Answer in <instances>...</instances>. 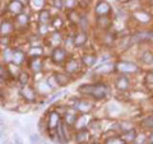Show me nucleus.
I'll return each mask as SVG.
<instances>
[{
  "mask_svg": "<svg viewBox=\"0 0 153 144\" xmlns=\"http://www.w3.org/2000/svg\"><path fill=\"white\" fill-rule=\"evenodd\" d=\"M79 92L89 95L95 98H103L109 93V88L103 84H83L79 87Z\"/></svg>",
  "mask_w": 153,
  "mask_h": 144,
  "instance_id": "1",
  "label": "nucleus"
},
{
  "mask_svg": "<svg viewBox=\"0 0 153 144\" xmlns=\"http://www.w3.org/2000/svg\"><path fill=\"white\" fill-rule=\"evenodd\" d=\"M65 56H66V52L63 49H55L52 52V60L54 63H58V64L65 60Z\"/></svg>",
  "mask_w": 153,
  "mask_h": 144,
  "instance_id": "2",
  "label": "nucleus"
},
{
  "mask_svg": "<svg viewBox=\"0 0 153 144\" xmlns=\"http://www.w3.org/2000/svg\"><path fill=\"white\" fill-rule=\"evenodd\" d=\"M109 12H110V5L107 3H105V1H101L100 4H97V7H96V13L98 14L100 17H103L106 14H109Z\"/></svg>",
  "mask_w": 153,
  "mask_h": 144,
  "instance_id": "3",
  "label": "nucleus"
},
{
  "mask_svg": "<svg viewBox=\"0 0 153 144\" xmlns=\"http://www.w3.org/2000/svg\"><path fill=\"white\" fill-rule=\"evenodd\" d=\"M56 133H58V140L59 143H68V137L65 134V129H64V125L63 124H59L58 128H56Z\"/></svg>",
  "mask_w": 153,
  "mask_h": 144,
  "instance_id": "4",
  "label": "nucleus"
},
{
  "mask_svg": "<svg viewBox=\"0 0 153 144\" xmlns=\"http://www.w3.org/2000/svg\"><path fill=\"white\" fill-rule=\"evenodd\" d=\"M117 69L124 71V73H131V71L137 70V66L133 64H129V63H121V64L117 65Z\"/></svg>",
  "mask_w": 153,
  "mask_h": 144,
  "instance_id": "5",
  "label": "nucleus"
},
{
  "mask_svg": "<svg viewBox=\"0 0 153 144\" xmlns=\"http://www.w3.org/2000/svg\"><path fill=\"white\" fill-rule=\"evenodd\" d=\"M22 95H23V97L27 101H33V100H35V97H36L33 89H32V88H29V87H27V86H26L22 89Z\"/></svg>",
  "mask_w": 153,
  "mask_h": 144,
  "instance_id": "6",
  "label": "nucleus"
},
{
  "mask_svg": "<svg viewBox=\"0 0 153 144\" xmlns=\"http://www.w3.org/2000/svg\"><path fill=\"white\" fill-rule=\"evenodd\" d=\"M88 131H86V130H82V131H79L78 134H76V143L78 144H82V143H86L87 140H88Z\"/></svg>",
  "mask_w": 153,
  "mask_h": 144,
  "instance_id": "7",
  "label": "nucleus"
},
{
  "mask_svg": "<svg viewBox=\"0 0 153 144\" xmlns=\"http://www.w3.org/2000/svg\"><path fill=\"white\" fill-rule=\"evenodd\" d=\"M54 78H55V80H56V83H59L60 86H66V84L69 83V78H68L65 74H60V73H59V74L55 75Z\"/></svg>",
  "mask_w": 153,
  "mask_h": 144,
  "instance_id": "8",
  "label": "nucleus"
},
{
  "mask_svg": "<svg viewBox=\"0 0 153 144\" xmlns=\"http://www.w3.org/2000/svg\"><path fill=\"white\" fill-rule=\"evenodd\" d=\"M116 87L120 88V89H125V88H128L129 87V80H128V78L120 77L116 80Z\"/></svg>",
  "mask_w": 153,
  "mask_h": 144,
  "instance_id": "9",
  "label": "nucleus"
},
{
  "mask_svg": "<svg viewBox=\"0 0 153 144\" xmlns=\"http://www.w3.org/2000/svg\"><path fill=\"white\" fill-rule=\"evenodd\" d=\"M59 115L56 112H51L50 115V120H49V126L50 128H56V126L59 125Z\"/></svg>",
  "mask_w": 153,
  "mask_h": 144,
  "instance_id": "10",
  "label": "nucleus"
},
{
  "mask_svg": "<svg viewBox=\"0 0 153 144\" xmlns=\"http://www.w3.org/2000/svg\"><path fill=\"white\" fill-rule=\"evenodd\" d=\"M23 57H24V55H23V52L22 51H18V50H17V51H14L13 52V61L15 63V64H20V63L23 61Z\"/></svg>",
  "mask_w": 153,
  "mask_h": 144,
  "instance_id": "11",
  "label": "nucleus"
},
{
  "mask_svg": "<svg viewBox=\"0 0 153 144\" xmlns=\"http://www.w3.org/2000/svg\"><path fill=\"white\" fill-rule=\"evenodd\" d=\"M86 41H87V36L84 35V33H79L74 39V44H75V46H82Z\"/></svg>",
  "mask_w": 153,
  "mask_h": 144,
  "instance_id": "12",
  "label": "nucleus"
},
{
  "mask_svg": "<svg viewBox=\"0 0 153 144\" xmlns=\"http://www.w3.org/2000/svg\"><path fill=\"white\" fill-rule=\"evenodd\" d=\"M22 8H23V4L18 1V0H15V1H13L10 4V10L12 12H14V13H18V12L22 10Z\"/></svg>",
  "mask_w": 153,
  "mask_h": 144,
  "instance_id": "13",
  "label": "nucleus"
},
{
  "mask_svg": "<svg viewBox=\"0 0 153 144\" xmlns=\"http://www.w3.org/2000/svg\"><path fill=\"white\" fill-rule=\"evenodd\" d=\"M137 138V134H135V130H129V131H126L125 135H124V139H125V142L128 143H130V142H133L134 139Z\"/></svg>",
  "mask_w": 153,
  "mask_h": 144,
  "instance_id": "14",
  "label": "nucleus"
},
{
  "mask_svg": "<svg viewBox=\"0 0 153 144\" xmlns=\"http://www.w3.org/2000/svg\"><path fill=\"white\" fill-rule=\"evenodd\" d=\"M96 61H97L96 56H92V55H87V56L83 57V63H84L86 65H93Z\"/></svg>",
  "mask_w": 153,
  "mask_h": 144,
  "instance_id": "15",
  "label": "nucleus"
},
{
  "mask_svg": "<svg viewBox=\"0 0 153 144\" xmlns=\"http://www.w3.org/2000/svg\"><path fill=\"white\" fill-rule=\"evenodd\" d=\"M142 60L146 63V64H149V63H153V54L151 51H146L143 54Z\"/></svg>",
  "mask_w": 153,
  "mask_h": 144,
  "instance_id": "16",
  "label": "nucleus"
},
{
  "mask_svg": "<svg viewBox=\"0 0 153 144\" xmlns=\"http://www.w3.org/2000/svg\"><path fill=\"white\" fill-rule=\"evenodd\" d=\"M78 69V64H76V61H70L66 64V71L68 73H74V71Z\"/></svg>",
  "mask_w": 153,
  "mask_h": 144,
  "instance_id": "17",
  "label": "nucleus"
},
{
  "mask_svg": "<svg viewBox=\"0 0 153 144\" xmlns=\"http://www.w3.org/2000/svg\"><path fill=\"white\" fill-rule=\"evenodd\" d=\"M29 143L31 144H41V138L38 134H31L29 135Z\"/></svg>",
  "mask_w": 153,
  "mask_h": 144,
  "instance_id": "18",
  "label": "nucleus"
},
{
  "mask_svg": "<svg viewBox=\"0 0 153 144\" xmlns=\"http://www.w3.org/2000/svg\"><path fill=\"white\" fill-rule=\"evenodd\" d=\"M49 19H50L49 12H41V14H40V22H41L42 24H45V23L49 22Z\"/></svg>",
  "mask_w": 153,
  "mask_h": 144,
  "instance_id": "19",
  "label": "nucleus"
},
{
  "mask_svg": "<svg viewBox=\"0 0 153 144\" xmlns=\"http://www.w3.org/2000/svg\"><path fill=\"white\" fill-rule=\"evenodd\" d=\"M143 126L144 128H153V116L147 117L146 120L143 121Z\"/></svg>",
  "mask_w": 153,
  "mask_h": 144,
  "instance_id": "20",
  "label": "nucleus"
},
{
  "mask_svg": "<svg viewBox=\"0 0 153 144\" xmlns=\"http://www.w3.org/2000/svg\"><path fill=\"white\" fill-rule=\"evenodd\" d=\"M13 143H14V144H24L23 143V139L20 138V135L18 133L13 134Z\"/></svg>",
  "mask_w": 153,
  "mask_h": 144,
  "instance_id": "21",
  "label": "nucleus"
},
{
  "mask_svg": "<svg viewBox=\"0 0 153 144\" xmlns=\"http://www.w3.org/2000/svg\"><path fill=\"white\" fill-rule=\"evenodd\" d=\"M12 31V26L8 22H5V23H3L1 24V32L5 35V33H9Z\"/></svg>",
  "mask_w": 153,
  "mask_h": 144,
  "instance_id": "22",
  "label": "nucleus"
},
{
  "mask_svg": "<svg viewBox=\"0 0 153 144\" xmlns=\"http://www.w3.org/2000/svg\"><path fill=\"white\" fill-rule=\"evenodd\" d=\"M76 107H78L80 111H83V112H86L87 110H89L91 108V106H89L87 102H80V103H78V106H76Z\"/></svg>",
  "mask_w": 153,
  "mask_h": 144,
  "instance_id": "23",
  "label": "nucleus"
},
{
  "mask_svg": "<svg viewBox=\"0 0 153 144\" xmlns=\"http://www.w3.org/2000/svg\"><path fill=\"white\" fill-rule=\"evenodd\" d=\"M112 69V65L111 64H106V65H103V66H100V68H97V70L96 71H98V73H102V71H110Z\"/></svg>",
  "mask_w": 153,
  "mask_h": 144,
  "instance_id": "24",
  "label": "nucleus"
},
{
  "mask_svg": "<svg viewBox=\"0 0 153 144\" xmlns=\"http://www.w3.org/2000/svg\"><path fill=\"white\" fill-rule=\"evenodd\" d=\"M19 82L22 83V84H27L28 83V75L26 74V73H20V75H19Z\"/></svg>",
  "mask_w": 153,
  "mask_h": 144,
  "instance_id": "25",
  "label": "nucleus"
},
{
  "mask_svg": "<svg viewBox=\"0 0 153 144\" xmlns=\"http://www.w3.org/2000/svg\"><path fill=\"white\" fill-rule=\"evenodd\" d=\"M32 69L35 71H40L41 70V61L40 60H35L32 64Z\"/></svg>",
  "mask_w": 153,
  "mask_h": 144,
  "instance_id": "26",
  "label": "nucleus"
},
{
  "mask_svg": "<svg viewBox=\"0 0 153 144\" xmlns=\"http://www.w3.org/2000/svg\"><path fill=\"white\" fill-rule=\"evenodd\" d=\"M42 5H44V1H42V0H32V7H33V8H37V9H40Z\"/></svg>",
  "mask_w": 153,
  "mask_h": 144,
  "instance_id": "27",
  "label": "nucleus"
},
{
  "mask_svg": "<svg viewBox=\"0 0 153 144\" xmlns=\"http://www.w3.org/2000/svg\"><path fill=\"white\" fill-rule=\"evenodd\" d=\"M137 18L140 19L142 22H147V20L149 19V17H148V15H144V14H142V13H137Z\"/></svg>",
  "mask_w": 153,
  "mask_h": 144,
  "instance_id": "28",
  "label": "nucleus"
},
{
  "mask_svg": "<svg viewBox=\"0 0 153 144\" xmlns=\"http://www.w3.org/2000/svg\"><path fill=\"white\" fill-rule=\"evenodd\" d=\"M18 20L20 22V24H26V23L28 22V18H27V17H26L24 14H20L19 18H18Z\"/></svg>",
  "mask_w": 153,
  "mask_h": 144,
  "instance_id": "29",
  "label": "nucleus"
},
{
  "mask_svg": "<svg viewBox=\"0 0 153 144\" xmlns=\"http://www.w3.org/2000/svg\"><path fill=\"white\" fill-rule=\"evenodd\" d=\"M0 131H5V121L3 116H0Z\"/></svg>",
  "mask_w": 153,
  "mask_h": 144,
  "instance_id": "30",
  "label": "nucleus"
},
{
  "mask_svg": "<svg viewBox=\"0 0 153 144\" xmlns=\"http://www.w3.org/2000/svg\"><path fill=\"white\" fill-rule=\"evenodd\" d=\"M63 95V92H59L58 93V95H55V96H52V97H51V98L49 100V102L47 103H51V102H52V101H55V100H56V98H59V97H60Z\"/></svg>",
  "mask_w": 153,
  "mask_h": 144,
  "instance_id": "31",
  "label": "nucleus"
},
{
  "mask_svg": "<svg viewBox=\"0 0 153 144\" xmlns=\"http://www.w3.org/2000/svg\"><path fill=\"white\" fill-rule=\"evenodd\" d=\"M4 57H7V60L9 61V60H12V57H13V54H12L10 51H7V52H4Z\"/></svg>",
  "mask_w": 153,
  "mask_h": 144,
  "instance_id": "32",
  "label": "nucleus"
},
{
  "mask_svg": "<svg viewBox=\"0 0 153 144\" xmlns=\"http://www.w3.org/2000/svg\"><path fill=\"white\" fill-rule=\"evenodd\" d=\"M84 121H87V116H83V117H82V119H80V120H79L78 128H82V126L84 125V124H83V122H84Z\"/></svg>",
  "mask_w": 153,
  "mask_h": 144,
  "instance_id": "33",
  "label": "nucleus"
},
{
  "mask_svg": "<svg viewBox=\"0 0 153 144\" xmlns=\"http://www.w3.org/2000/svg\"><path fill=\"white\" fill-rule=\"evenodd\" d=\"M75 4V0H65V5L66 7H73Z\"/></svg>",
  "mask_w": 153,
  "mask_h": 144,
  "instance_id": "34",
  "label": "nucleus"
},
{
  "mask_svg": "<svg viewBox=\"0 0 153 144\" xmlns=\"http://www.w3.org/2000/svg\"><path fill=\"white\" fill-rule=\"evenodd\" d=\"M147 83H153V73H149L147 75Z\"/></svg>",
  "mask_w": 153,
  "mask_h": 144,
  "instance_id": "35",
  "label": "nucleus"
},
{
  "mask_svg": "<svg viewBox=\"0 0 153 144\" xmlns=\"http://www.w3.org/2000/svg\"><path fill=\"white\" fill-rule=\"evenodd\" d=\"M109 111H119V107L117 106H112V105H110L109 107H107Z\"/></svg>",
  "mask_w": 153,
  "mask_h": 144,
  "instance_id": "36",
  "label": "nucleus"
},
{
  "mask_svg": "<svg viewBox=\"0 0 153 144\" xmlns=\"http://www.w3.org/2000/svg\"><path fill=\"white\" fill-rule=\"evenodd\" d=\"M41 51H42V50H41V49H32V50H31V52H32L33 55H35V54H37V55H40V54H41Z\"/></svg>",
  "mask_w": 153,
  "mask_h": 144,
  "instance_id": "37",
  "label": "nucleus"
},
{
  "mask_svg": "<svg viewBox=\"0 0 153 144\" xmlns=\"http://www.w3.org/2000/svg\"><path fill=\"white\" fill-rule=\"evenodd\" d=\"M109 144H124V142H121V140H116V139H115V140H110V142H109Z\"/></svg>",
  "mask_w": 153,
  "mask_h": 144,
  "instance_id": "38",
  "label": "nucleus"
},
{
  "mask_svg": "<svg viewBox=\"0 0 153 144\" xmlns=\"http://www.w3.org/2000/svg\"><path fill=\"white\" fill-rule=\"evenodd\" d=\"M55 5H58L59 8L61 7V3H60V0H55Z\"/></svg>",
  "mask_w": 153,
  "mask_h": 144,
  "instance_id": "39",
  "label": "nucleus"
},
{
  "mask_svg": "<svg viewBox=\"0 0 153 144\" xmlns=\"http://www.w3.org/2000/svg\"><path fill=\"white\" fill-rule=\"evenodd\" d=\"M149 142H151L152 144H153V134H152V135H151V137H149Z\"/></svg>",
  "mask_w": 153,
  "mask_h": 144,
  "instance_id": "40",
  "label": "nucleus"
},
{
  "mask_svg": "<svg viewBox=\"0 0 153 144\" xmlns=\"http://www.w3.org/2000/svg\"><path fill=\"white\" fill-rule=\"evenodd\" d=\"M0 73H1V68H0Z\"/></svg>",
  "mask_w": 153,
  "mask_h": 144,
  "instance_id": "41",
  "label": "nucleus"
},
{
  "mask_svg": "<svg viewBox=\"0 0 153 144\" xmlns=\"http://www.w3.org/2000/svg\"><path fill=\"white\" fill-rule=\"evenodd\" d=\"M42 144H49V143H42Z\"/></svg>",
  "mask_w": 153,
  "mask_h": 144,
  "instance_id": "42",
  "label": "nucleus"
}]
</instances>
